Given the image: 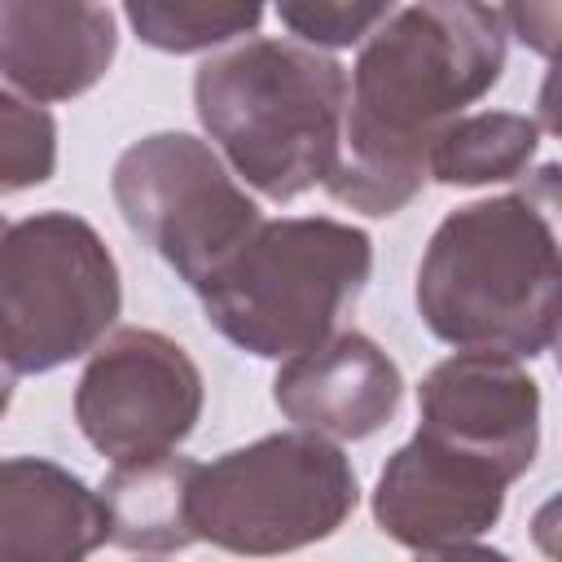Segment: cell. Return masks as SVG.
<instances>
[{"label":"cell","instance_id":"1","mask_svg":"<svg viewBox=\"0 0 562 562\" xmlns=\"http://www.w3.org/2000/svg\"><path fill=\"white\" fill-rule=\"evenodd\" d=\"M505 44L509 26L492 4L422 0L391 9L360 40L325 193L378 220L404 211L430 180L435 136L501 83Z\"/></svg>","mask_w":562,"mask_h":562},{"label":"cell","instance_id":"2","mask_svg":"<svg viewBox=\"0 0 562 562\" xmlns=\"http://www.w3.org/2000/svg\"><path fill=\"white\" fill-rule=\"evenodd\" d=\"M558 167L536 184L479 198L439 220L417 263V316L457 351L536 360L558 338L562 259L553 233Z\"/></svg>","mask_w":562,"mask_h":562},{"label":"cell","instance_id":"3","mask_svg":"<svg viewBox=\"0 0 562 562\" xmlns=\"http://www.w3.org/2000/svg\"><path fill=\"white\" fill-rule=\"evenodd\" d=\"M193 110L255 193L294 202L338 167L347 66L329 53L255 35L198 66Z\"/></svg>","mask_w":562,"mask_h":562},{"label":"cell","instance_id":"4","mask_svg":"<svg viewBox=\"0 0 562 562\" xmlns=\"http://www.w3.org/2000/svg\"><path fill=\"white\" fill-rule=\"evenodd\" d=\"M373 272L364 228L334 215L263 220L255 237L198 290L206 321L259 360L321 347Z\"/></svg>","mask_w":562,"mask_h":562},{"label":"cell","instance_id":"5","mask_svg":"<svg viewBox=\"0 0 562 562\" xmlns=\"http://www.w3.org/2000/svg\"><path fill=\"white\" fill-rule=\"evenodd\" d=\"M119 307V263L83 215H0V373L35 378L88 356Z\"/></svg>","mask_w":562,"mask_h":562},{"label":"cell","instance_id":"6","mask_svg":"<svg viewBox=\"0 0 562 562\" xmlns=\"http://www.w3.org/2000/svg\"><path fill=\"white\" fill-rule=\"evenodd\" d=\"M360 501L347 452L307 430L263 435L198 465L193 536L237 558H281L329 540Z\"/></svg>","mask_w":562,"mask_h":562},{"label":"cell","instance_id":"7","mask_svg":"<svg viewBox=\"0 0 562 562\" xmlns=\"http://www.w3.org/2000/svg\"><path fill=\"white\" fill-rule=\"evenodd\" d=\"M127 228L198 294L263 224L224 158L189 132L132 140L110 171Z\"/></svg>","mask_w":562,"mask_h":562},{"label":"cell","instance_id":"8","mask_svg":"<svg viewBox=\"0 0 562 562\" xmlns=\"http://www.w3.org/2000/svg\"><path fill=\"white\" fill-rule=\"evenodd\" d=\"M202 369L193 356L158 329L105 334L79 373L75 422L83 439L114 465L176 452L202 417Z\"/></svg>","mask_w":562,"mask_h":562},{"label":"cell","instance_id":"9","mask_svg":"<svg viewBox=\"0 0 562 562\" xmlns=\"http://www.w3.org/2000/svg\"><path fill=\"white\" fill-rule=\"evenodd\" d=\"M422 435L461 448L505 483L522 479L540 452V382L514 356L496 351H457L439 360L422 386Z\"/></svg>","mask_w":562,"mask_h":562},{"label":"cell","instance_id":"10","mask_svg":"<svg viewBox=\"0 0 562 562\" xmlns=\"http://www.w3.org/2000/svg\"><path fill=\"white\" fill-rule=\"evenodd\" d=\"M505 487V474L487 461L417 430L378 474L373 522L386 540L417 553L470 544L501 522Z\"/></svg>","mask_w":562,"mask_h":562},{"label":"cell","instance_id":"11","mask_svg":"<svg viewBox=\"0 0 562 562\" xmlns=\"http://www.w3.org/2000/svg\"><path fill=\"white\" fill-rule=\"evenodd\" d=\"M272 400L307 435L369 439L404 400L400 364L360 329L329 334L321 347L290 356L272 378Z\"/></svg>","mask_w":562,"mask_h":562},{"label":"cell","instance_id":"12","mask_svg":"<svg viewBox=\"0 0 562 562\" xmlns=\"http://www.w3.org/2000/svg\"><path fill=\"white\" fill-rule=\"evenodd\" d=\"M119 53L114 13L83 0H0V79L40 101L97 88Z\"/></svg>","mask_w":562,"mask_h":562},{"label":"cell","instance_id":"13","mask_svg":"<svg viewBox=\"0 0 562 562\" xmlns=\"http://www.w3.org/2000/svg\"><path fill=\"white\" fill-rule=\"evenodd\" d=\"M110 540L101 496L48 457H0V562H88Z\"/></svg>","mask_w":562,"mask_h":562},{"label":"cell","instance_id":"14","mask_svg":"<svg viewBox=\"0 0 562 562\" xmlns=\"http://www.w3.org/2000/svg\"><path fill=\"white\" fill-rule=\"evenodd\" d=\"M193 479H198V461L180 457V452L114 465L97 492L105 505L110 544L132 549V553L189 549L198 540L193 522H189Z\"/></svg>","mask_w":562,"mask_h":562},{"label":"cell","instance_id":"15","mask_svg":"<svg viewBox=\"0 0 562 562\" xmlns=\"http://www.w3.org/2000/svg\"><path fill=\"white\" fill-rule=\"evenodd\" d=\"M540 145V123L518 110H479L452 119L426 158V176L452 189L505 184L527 176Z\"/></svg>","mask_w":562,"mask_h":562},{"label":"cell","instance_id":"16","mask_svg":"<svg viewBox=\"0 0 562 562\" xmlns=\"http://www.w3.org/2000/svg\"><path fill=\"white\" fill-rule=\"evenodd\" d=\"M123 18L136 40L158 53H206L220 48L263 22L259 4H224V0H127Z\"/></svg>","mask_w":562,"mask_h":562},{"label":"cell","instance_id":"17","mask_svg":"<svg viewBox=\"0 0 562 562\" xmlns=\"http://www.w3.org/2000/svg\"><path fill=\"white\" fill-rule=\"evenodd\" d=\"M57 171V119L0 88V198L40 189Z\"/></svg>","mask_w":562,"mask_h":562},{"label":"cell","instance_id":"18","mask_svg":"<svg viewBox=\"0 0 562 562\" xmlns=\"http://www.w3.org/2000/svg\"><path fill=\"white\" fill-rule=\"evenodd\" d=\"M391 0H281L277 18L303 48H342L360 44L378 22L391 18Z\"/></svg>","mask_w":562,"mask_h":562},{"label":"cell","instance_id":"19","mask_svg":"<svg viewBox=\"0 0 562 562\" xmlns=\"http://www.w3.org/2000/svg\"><path fill=\"white\" fill-rule=\"evenodd\" d=\"M413 562H514L509 553H501V549H492V544H448V549H426V553H417Z\"/></svg>","mask_w":562,"mask_h":562},{"label":"cell","instance_id":"20","mask_svg":"<svg viewBox=\"0 0 562 562\" xmlns=\"http://www.w3.org/2000/svg\"><path fill=\"white\" fill-rule=\"evenodd\" d=\"M9 400H13V378H9V373H0V417L9 413Z\"/></svg>","mask_w":562,"mask_h":562}]
</instances>
